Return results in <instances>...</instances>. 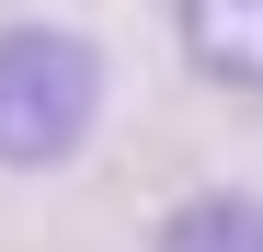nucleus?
Masks as SVG:
<instances>
[{"label": "nucleus", "instance_id": "obj_1", "mask_svg": "<svg viewBox=\"0 0 263 252\" xmlns=\"http://www.w3.org/2000/svg\"><path fill=\"white\" fill-rule=\"evenodd\" d=\"M115 69L80 23H0V172H58L92 149Z\"/></svg>", "mask_w": 263, "mask_h": 252}, {"label": "nucleus", "instance_id": "obj_2", "mask_svg": "<svg viewBox=\"0 0 263 252\" xmlns=\"http://www.w3.org/2000/svg\"><path fill=\"white\" fill-rule=\"evenodd\" d=\"M172 46L206 92L263 103V0H172Z\"/></svg>", "mask_w": 263, "mask_h": 252}, {"label": "nucleus", "instance_id": "obj_3", "mask_svg": "<svg viewBox=\"0 0 263 252\" xmlns=\"http://www.w3.org/2000/svg\"><path fill=\"white\" fill-rule=\"evenodd\" d=\"M149 252H263V184H195L149 218Z\"/></svg>", "mask_w": 263, "mask_h": 252}]
</instances>
